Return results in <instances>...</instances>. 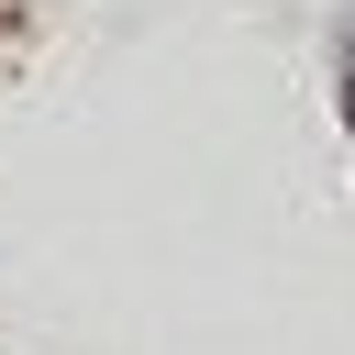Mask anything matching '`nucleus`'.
Wrapping results in <instances>:
<instances>
[{"instance_id":"nucleus-1","label":"nucleus","mask_w":355,"mask_h":355,"mask_svg":"<svg viewBox=\"0 0 355 355\" xmlns=\"http://www.w3.org/2000/svg\"><path fill=\"white\" fill-rule=\"evenodd\" d=\"M344 100H355V22H344Z\"/></svg>"}]
</instances>
